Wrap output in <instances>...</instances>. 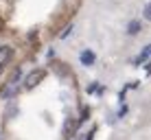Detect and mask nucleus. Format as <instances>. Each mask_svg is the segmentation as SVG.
<instances>
[{"label":"nucleus","mask_w":151,"mask_h":140,"mask_svg":"<svg viewBox=\"0 0 151 140\" xmlns=\"http://www.w3.org/2000/svg\"><path fill=\"white\" fill-rule=\"evenodd\" d=\"M142 15H145V20H147V22H151V2H147V4H145Z\"/></svg>","instance_id":"nucleus-6"},{"label":"nucleus","mask_w":151,"mask_h":140,"mask_svg":"<svg viewBox=\"0 0 151 140\" xmlns=\"http://www.w3.org/2000/svg\"><path fill=\"white\" fill-rule=\"evenodd\" d=\"M79 61H81V66H86V68L94 66V61H96V55H94V50H92V48H86V50H81V55H79Z\"/></svg>","instance_id":"nucleus-2"},{"label":"nucleus","mask_w":151,"mask_h":140,"mask_svg":"<svg viewBox=\"0 0 151 140\" xmlns=\"http://www.w3.org/2000/svg\"><path fill=\"white\" fill-rule=\"evenodd\" d=\"M0 75H2V66H0Z\"/></svg>","instance_id":"nucleus-9"},{"label":"nucleus","mask_w":151,"mask_h":140,"mask_svg":"<svg viewBox=\"0 0 151 140\" xmlns=\"http://www.w3.org/2000/svg\"><path fill=\"white\" fill-rule=\"evenodd\" d=\"M44 77H46V70H33V72H31V75L27 77V81H24V88H27V90L35 88L42 79H44Z\"/></svg>","instance_id":"nucleus-1"},{"label":"nucleus","mask_w":151,"mask_h":140,"mask_svg":"<svg viewBox=\"0 0 151 140\" xmlns=\"http://www.w3.org/2000/svg\"><path fill=\"white\" fill-rule=\"evenodd\" d=\"M149 57H151V44H147V46L142 48V53L136 57V64H142V61H147Z\"/></svg>","instance_id":"nucleus-5"},{"label":"nucleus","mask_w":151,"mask_h":140,"mask_svg":"<svg viewBox=\"0 0 151 140\" xmlns=\"http://www.w3.org/2000/svg\"><path fill=\"white\" fill-rule=\"evenodd\" d=\"M13 59V48L11 46H0V66L9 64Z\"/></svg>","instance_id":"nucleus-3"},{"label":"nucleus","mask_w":151,"mask_h":140,"mask_svg":"<svg viewBox=\"0 0 151 140\" xmlns=\"http://www.w3.org/2000/svg\"><path fill=\"white\" fill-rule=\"evenodd\" d=\"M94 131H96V129L92 127V129H90V134H88V136H86V140H92V136H94Z\"/></svg>","instance_id":"nucleus-7"},{"label":"nucleus","mask_w":151,"mask_h":140,"mask_svg":"<svg viewBox=\"0 0 151 140\" xmlns=\"http://www.w3.org/2000/svg\"><path fill=\"white\" fill-rule=\"evenodd\" d=\"M147 72H149V75H151V61H149V66H147Z\"/></svg>","instance_id":"nucleus-8"},{"label":"nucleus","mask_w":151,"mask_h":140,"mask_svg":"<svg viewBox=\"0 0 151 140\" xmlns=\"http://www.w3.org/2000/svg\"><path fill=\"white\" fill-rule=\"evenodd\" d=\"M140 31H142V24H140L138 20H132V22L127 24V35H132V37H134V35H138Z\"/></svg>","instance_id":"nucleus-4"}]
</instances>
